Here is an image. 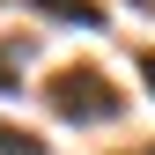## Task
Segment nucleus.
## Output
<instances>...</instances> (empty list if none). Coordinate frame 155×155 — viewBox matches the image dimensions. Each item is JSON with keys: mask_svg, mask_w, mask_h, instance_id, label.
Masks as SVG:
<instances>
[{"mask_svg": "<svg viewBox=\"0 0 155 155\" xmlns=\"http://www.w3.org/2000/svg\"><path fill=\"white\" fill-rule=\"evenodd\" d=\"M30 15H45V22H67V30H111L104 0H22Z\"/></svg>", "mask_w": 155, "mask_h": 155, "instance_id": "2", "label": "nucleus"}, {"mask_svg": "<svg viewBox=\"0 0 155 155\" xmlns=\"http://www.w3.org/2000/svg\"><path fill=\"white\" fill-rule=\"evenodd\" d=\"M0 155H52L37 133H22V126H0Z\"/></svg>", "mask_w": 155, "mask_h": 155, "instance_id": "3", "label": "nucleus"}, {"mask_svg": "<svg viewBox=\"0 0 155 155\" xmlns=\"http://www.w3.org/2000/svg\"><path fill=\"white\" fill-rule=\"evenodd\" d=\"M133 8H140V15H155V0H133Z\"/></svg>", "mask_w": 155, "mask_h": 155, "instance_id": "6", "label": "nucleus"}, {"mask_svg": "<svg viewBox=\"0 0 155 155\" xmlns=\"http://www.w3.org/2000/svg\"><path fill=\"white\" fill-rule=\"evenodd\" d=\"M45 104L59 111L67 126H111V118L126 111V89L111 81L104 67H59V74L45 81Z\"/></svg>", "mask_w": 155, "mask_h": 155, "instance_id": "1", "label": "nucleus"}, {"mask_svg": "<svg viewBox=\"0 0 155 155\" xmlns=\"http://www.w3.org/2000/svg\"><path fill=\"white\" fill-rule=\"evenodd\" d=\"M133 155H155V140H148V148H133Z\"/></svg>", "mask_w": 155, "mask_h": 155, "instance_id": "7", "label": "nucleus"}, {"mask_svg": "<svg viewBox=\"0 0 155 155\" xmlns=\"http://www.w3.org/2000/svg\"><path fill=\"white\" fill-rule=\"evenodd\" d=\"M133 67H140V74H148V89H155V45H148V52H140V59H133Z\"/></svg>", "mask_w": 155, "mask_h": 155, "instance_id": "5", "label": "nucleus"}, {"mask_svg": "<svg viewBox=\"0 0 155 155\" xmlns=\"http://www.w3.org/2000/svg\"><path fill=\"white\" fill-rule=\"evenodd\" d=\"M22 89V45H0V96Z\"/></svg>", "mask_w": 155, "mask_h": 155, "instance_id": "4", "label": "nucleus"}]
</instances>
